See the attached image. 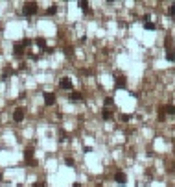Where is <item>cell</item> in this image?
<instances>
[{
	"label": "cell",
	"instance_id": "cell-1",
	"mask_svg": "<svg viewBox=\"0 0 175 187\" xmlns=\"http://www.w3.org/2000/svg\"><path fill=\"white\" fill-rule=\"evenodd\" d=\"M37 9H39V7H37V4H35V2H28V4L24 6V9H22V13H24L26 17H30V15H35V13H37Z\"/></svg>",
	"mask_w": 175,
	"mask_h": 187
},
{
	"label": "cell",
	"instance_id": "cell-19",
	"mask_svg": "<svg viewBox=\"0 0 175 187\" xmlns=\"http://www.w3.org/2000/svg\"><path fill=\"white\" fill-rule=\"evenodd\" d=\"M112 104V98H105V106H111Z\"/></svg>",
	"mask_w": 175,
	"mask_h": 187
},
{
	"label": "cell",
	"instance_id": "cell-18",
	"mask_svg": "<svg viewBox=\"0 0 175 187\" xmlns=\"http://www.w3.org/2000/svg\"><path fill=\"white\" fill-rule=\"evenodd\" d=\"M103 119H111V111H103Z\"/></svg>",
	"mask_w": 175,
	"mask_h": 187
},
{
	"label": "cell",
	"instance_id": "cell-12",
	"mask_svg": "<svg viewBox=\"0 0 175 187\" xmlns=\"http://www.w3.org/2000/svg\"><path fill=\"white\" fill-rule=\"evenodd\" d=\"M68 98H70V100H81L83 96H81V93H76V91H74V93H70V95H68Z\"/></svg>",
	"mask_w": 175,
	"mask_h": 187
},
{
	"label": "cell",
	"instance_id": "cell-3",
	"mask_svg": "<svg viewBox=\"0 0 175 187\" xmlns=\"http://www.w3.org/2000/svg\"><path fill=\"white\" fill-rule=\"evenodd\" d=\"M53 102H55V95H53V93H44V104L46 106H52Z\"/></svg>",
	"mask_w": 175,
	"mask_h": 187
},
{
	"label": "cell",
	"instance_id": "cell-10",
	"mask_svg": "<svg viewBox=\"0 0 175 187\" xmlns=\"http://www.w3.org/2000/svg\"><path fill=\"white\" fill-rule=\"evenodd\" d=\"M164 113H168V115H175V106H172V104L164 106Z\"/></svg>",
	"mask_w": 175,
	"mask_h": 187
},
{
	"label": "cell",
	"instance_id": "cell-13",
	"mask_svg": "<svg viewBox=\"0 0 175 187\" xmlns=\"http://www.w3.org/2000/svg\"><path fill=\"white\" fill-rule=\"evenodd\" d=\"M77 4H79V7H81L83 11H90V6H88V2H85V0H81V2H77Z\"/></svg>",
	"mask_w": 175,
	"mask_h": 187
},
{
	"label": "cell",
	"instance_id": "cell-22",
	"mask_svg": "<svg viewBox=\"0 0 175 187\" xmlns=\"http://www.w3.org/2000/svg\"><path fill=\"white\" fill-rule=\"evenodd\" d=\"M0 178H2V172H0Z\"/></svg>",
	"mask_w": 175,
	"mask_h": 187
},
{
	"label": "cell",
	"instance_id": "cell-7",
	"mask_svg": "<svg viewBox=\"0 0 175 187\" xmlns=\"http://www.w3.org/2000/svg\"><path fill=\"white\" fill-rule=\"evenodd\" d=\"M22 54H24V45H22V43H17V45H15V56L20 57Z\"/></svg>",
	"mask_w": 175,
	"mask_h": 187
},
{
	"label": "cell",
	"instance_id": "cell-9",
	"mask_svg": "<svg viewBox=\"0 0 175 187\" xmlns=\"http://www.w3.org/2000/svg\"><path fill=\"white\" fill-rule=\"evenodd\" d=\"M166 59H168V61H175V48H168V50H166Z\"/></svg>",
	"mask_w": 175,
	"mask_h": 187
},
{
	"label": "cell",
	"instance_id": "cell-15",
	"mask_svg": "<svg viewBox=\"0 0 175 187\" xmlns=\"http://www.w3.org/2000/svg\"><path fill=\"white\" fill-rule=\"evenodd\" d=\"M168 15H170V17H175V4H172V6H170V9H168Z\"/></svg>",
	"mask_w": 175,
	"mask_h": 187
},
{
	"label": "cell",
	"instance_id": "cell-21",
	"mask_svg": "<svg viewBox=\"0 0 175 187\" xmlns=\"http://www.w3.org/2000/svg\"><path fill=\"white\" fill-rule=\"evenodd\" d=\"M74 187H81V185H79V184H74Z\"/></svg>",
	"mask_w": 175,
	"mask_h": 187
},
{
	"label": "cell",
	"instance_id": "cell-5",
	"mask_svg": "<svg viewBox=\"0 0 175 187\" xmlns=\"http://www.w3.org/2000/svg\"><path fill=\"white\" fill-rule=\"evenodd\" d=\"M114 85H116L118 89H123V87H125V78H123V76L114 78Z\"/></svg>",
	"mask_w": 175,
	"mask_h": 187
},
{
	"label": "cell",
	"instance_id": "cell-17",
	"mask_svg": "<svg viewBox=\"0 0 175 187\" xmlns=\"http://www.w3.org/2000/svg\"><path fill=\"white\" fill-rule=\"evenodd\" d=\"M65 163H67V165H70V167H72V165H74V159H72V158H67V159H65Z\"/></svg>",
	"mask_w": 175,
	"mask_h": 187
},
{
	"label": "cell",
	"instance_id": "cell-11",
	"mask_svg": "<svg viewBox=\"0 0 175 187\" xmlns=\"http://www.w3.org/2000/svg\"><path fill=\"white\" fill-rule=\"evenodd\" d=\"M35 43H37V46H39V48H46V41H44V39H42V37H37V39H35Z\"/></svg>",
	"mask_w": 175,
	"mask_h": 187
},
{
	"label": "cell",
	"instance_id": "cell-2",
	"mask_svg": "<svg viewBox=\"0 0 175 187\" xmlns=\"http://www.w3.org/2000/svg\"><path fill=\"white\" fill-rule=\"evenodd\" d=\"M114 182H116V184H120V185H125V182H127L125 174H123L122 170H118V172L114 174Z\"/></svg>",
	"mask_w": 175,
	"mask_h": 187
},
{
	"label": "cell",
	"instance_id": "cell-14",
	"mask_svg": "<svg viewBox=\"0 0 175 187\" xmlns=\"http://www.w3.org/2000/svg\"><path fill=\"white\" fill-rule=\"evenodd\" d=\"M144 28H147V30H155V24L151 21H144Z\"/></svg>",
	"mask_w": 175,
	"mask_h": 187
},
{
	"label": "cell",
	"instance_id": "cell-16",
	"mask_svg": "<svg viewBox=\"0 0 175 187\" xmlns=\"http://www.w3.org/2000/svg\"><path fill=\"white\" fill-rule=\"evenodd\" d=\"M55 11H57V7H55V6H50L48 9H46V13H48V15H53Z\"/></svg>",
	"mask_w": 175,
	"mask_h": 187
},
{
	"label": "cell",
	"instance_id": "cell-8",
	"mask_svg": "<svg viewBox=\"0 0 175 187\" xmlns=\"http://www.w3.org/2000/svg\"><path fill=\"white\" fill-rule=\"evenodd\" d=\"M24 159H26V161H30V163H35L33 161V150L32 148H26L24 150Z\"/></svg>",
	"mask_w": 175,
	"mask_h": 187
},
{
	"label": "cell",
	"instance_id": "cell-6",
	"mask_svg": "<svg viewBox=\"0 0 175 187\" xmlns=\"http://www.w3.org/2000/svg\"><path fill=\"white\" fill-rule=\"evenodd\" d=\"M59 87L61 89H72V81H70L68 78H63V80L59 81Z\"/></svg>",
	"mask_w": 175,
	"mask_h": 187
},
{
	"label": "cell",
	"instance_id": "cell-4",
	"mask_svg": "<svg viewBox=\"0 0 175 187\" xmlns=\"http://www.w3.org/2000/svg\"><path fill=\"white\" fill-rule=\"evenodd\" d=\"M13 119L17 120V122H20V120L24 119V110H22V108H17L15 113H13Z\"/></svg>",
	"mask_w": 175,
	"mask_h": 187
},
{
	"label": "cell",
	"instance_id": "cell-20",
	"mask_svg": "<svg viewBox=\"0 0 175 187\" xmlns=\"http://www.w3.org/2000/svg\"><path fill=\"white\" fill-rule=\"evenodd\" d=\"M33 187H44V184H42V182H37V184H33Z\"/></svg>",
	"mask_w": 175,
	"mask_h": 187
}]
</instances>
